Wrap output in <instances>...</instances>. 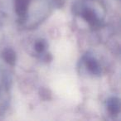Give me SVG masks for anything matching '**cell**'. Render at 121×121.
<instances>
[{
    "mask_svg": "<svg viewBox=\"0 0 121 121\" xmlns=\"http://www.w3.org/2000/svg\"><path fill=\"white\" fill-rule=\"evenodd\" d=\"M107 107L111 114H118L119 112V108H120L119 99H116V98H112V99H109L107 104Z\"/></svg>",
    "mask_w": 121,
    "mask_h": 121,
    "instance_id": "obj_2",
    "label": "cell"
},
{
    "mask_svg": "<svg viewBox=\"0 0 121 121\" xmlns=\"http://www.w3.org/2000/svg\"><path fill=\"white\" fill-rule=\"evenodd\" d=\"M28 6V0H16V11L19 16L25 15Z\"/></svg>",
    "mask_w": 121,
    "mask_h": 121,
    "instance_id": "obj_1",
    "label": "cell"
},
{
    "mask_svg": "<svg viewBox=\"0 0 121 121\" xmlns=\"http://www.w3.org/2000/svg\"><path fill=\"white\" fill-rule=\"evenodd\" d=\"M36 50L37 52H42L45 49V42H38L36 43Z\"/></svg>",
    "mask_w": 121,
    "mask_h": 121,
    "instance_id": "obj_6",
    "label": "cell"
},
{
    "mask_svg": "<svg viewBox=\"0 0 121 121\" xmlns=\"http://www.w3.org/2000/svg\"><path fill=\"white\" fill-rule=\"evenodd\" d=\"M82 16L85 17L86 21H88L89 22H91V24H95V22H98V19L96 17L95 14L94 13V12L90 9H86L83 12Z\"/></svg>",
    "mask_w": 121,
    "mask_h": 121,
    "instance_id": "obj_4",
    "label": "cell"
},
{
    "mask_svg": "<svg viewBox=\"0 0 121 121\" xmlns=\"http://www.w3.org/2000/svg\"><path fill=\"white\" fill-rule=\"evenodd\" d=\"M86 66L89 69V71L93 74H99L100 72L99 64L95 59L91 58V57H88V59L86 60Z\"/></svg>",
    "mask_w": 121,
    "mask_h": 121,
    "instance_id": "obj_3",
    "label": "cell"
},
{
    "mask_svg": "<svg viewBox=\"0 0 121 121\" xmlns=\"http://www.w3.org/2000/svg\"><path fill=\"white\" fill-rule=\"evenodd\" d=\"M4 57L6 60V61L10 63V64H13L16 59L15 54L12 50H6L4 52Z\"/></svg>",
    "mask_w": 121,
    "mask_h": 121,
    "instance_id": "obj_5",
    "label": "cell"
}]
</instances>
